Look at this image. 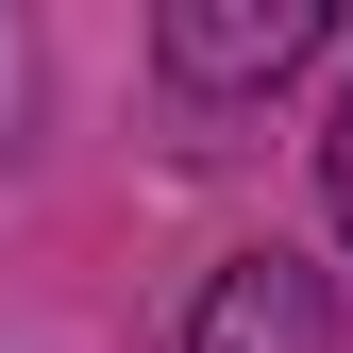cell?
Wrapping results in <instances>:
<instances>
[{
    "label": "cell",
    "instance_id": "3957f363",
    "mask_svg": "<svg viewBox=\"0 0 353 353\" xmlns=\"http://www.w3.org/2000/svg\"><path fill=\"white\" fill-rule=\"evenodd\" d=\"M320 202H336V236H353V101H336V135H320Z\"/></svg>",
    "mask_w": 353,
    "mask_h": 353
},
{
    "label": "cell",
    "instance_id": "6da1fadb",
    "mask_svg": "<svg viewBox=\"0 0 353 353\" xmlns=\"http://www.w3.org/2000/svg\"><path fill=\"white\" fill-rule=\"evenodd\" d=\"M320 34H336L320 0H168V17H152V68L185 84V101H252V84H286Z\"/></svg>",
    "mask_w": 353,
    "mask_h": 353
},
{
    "label": "cell",
    "instance_id": "7a4b0ae2",
    "mask_svg": "<svg viewBox=\"0 0 353 353\" xmlns=\"http://www.w3.org/2000/svg\"><path fill=\"white\" fill-rule=\"evenodd\" d=\"M185 353H336V270L320 252H219L185 303Z\"/></svg>",
    "mask_w": 353,
    "mask_h": 353
}]
</instances>
